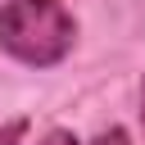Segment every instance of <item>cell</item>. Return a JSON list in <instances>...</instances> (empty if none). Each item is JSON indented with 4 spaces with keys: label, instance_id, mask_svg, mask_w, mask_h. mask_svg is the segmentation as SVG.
<instances>
[{
    "label": "cell",
    "instance_id": "6da1fadb",
    "mask_svg": "<svg viewBox=\"0 0 145 145\" xmlns=\"http://www.w3.org/2000/svg\"><path fill=\"white\" fill-rule=\"evenodd\" d=\"M77 41V18L59 0H5L0 5V50L27 68H54Z\"/></svg>",
    "mask_w": 145,
    "mask_h": 145
},
{
    "label": "cell",
    "instance_id": "3957f363",
    "mask_svg": "<svg viewBox=\"0 0 145 145\" xmlns=\"http://www.w3.org/2000/svg\"><path fill=\"white\" fill-rule=\"evenodd\" d=\"M91 145H131V136H127L122 127H104V131H100Z\"/></svg>",
    "mask_w": 145,
    "mask_h": 145
},
{
    "label": "cell",
    "instance_id": "277c9868",
    "mask_svg": "<svg viewBox=\"0 0 145 145\" xmlns=\"http://www.w3.org/2000/svg\"><path fill=\"white\" fill-rule=\"evenodd\" d=\"M41 145H82V140H77L68 127H54V131H45V136H41Z\"/></svg>",
    "mask_w": 145,
    "mask_h": 145
},
{
    "label": "cell",
    "instance_id": "5b68a950",
    "mask_svg": "<svg viewBox=\"0 0 145 145\" xmlns=\"http://www.w3.org/2000/svg\"><path fill=\"white\" fill-rule=\"evenodd\" d=\"M140 127H145V82H140Z\"/></svg>",
    "mask_w": 145,
    "mask_h": 145
},
{
    "label": "cell",
    "instance_id": "7a4b0ae2",
    "mask_svg": "<svg viewBox=\"0 0 145 145\" xmlns=\"http://www.w3.org/2000/svg\"><path fill=\"white\" fill-rule=\"evenodd\" d=\"M23 136H27V118H9L0 127V145H18Z\"/></svg>",
    "mask_w": 145,
    "mask_h": 145
}]
</instances>
